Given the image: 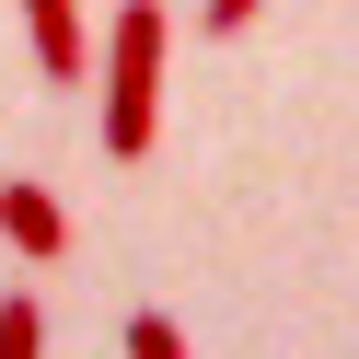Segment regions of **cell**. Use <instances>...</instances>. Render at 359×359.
I'll use <instances>...</instances> for the list:
<instances>
[{
	"mask_svg": "<svg viewBox=\"0 0 359 359\" xmlns=\"http://www.w3.org/2000/svg\"><path fill=\"white\" fill-rule=\"evenodd\" d=\"M163 0H116V24H104V163H140L163 140Z\"/></svg>",
	"mask_w": 359,
	"mask_h": 359,
	"instance_id": "6da1fadb",
	"label": "cell"
},
{
	"mask_svg": "<svg viewBox=\"0 0 359 359\" xmlns=\"http://www.w3.org/2000/svg\"><path fill=\"white\" fill-rule=\"evenodd\" d=\"M24 35H35V70L47 81H81L93 47H81V0H24Z\"/></svg>",
	"mask_w": 359,
	"mask_h": 359,
	"instance_id": "7a4b0ae2",
	"label": "cell"
},
{
	"mask_svg": "<svg viewBox=\"0 0 359 359\" xmlns=\"http://www.w3.org/2000/svg\"><path fill=\"white\" fill-rule=\"evenodd\" d=\"M0 232L24 243V255H58V243H70V220H58V197L35 186V174H12V186H0Z\"/></svg>",
	"mask_w": 359,
	"mask_h": 359,
	"instance_id": "3957f363",
	"label": "cell"
},
{
	"mask_svg": "<svg viewBox=\"0 0 359 359\" xmlns=\"http://www.w3.org/2000/svg\"><path fill=\"white\" fill-rule=\"evenodd\" d=\"M0 359H47V302H0Z\"/></svg>",
	"mask_w": 359,
	"mask_h": 359,
	"instance_id": "277c9868",
	"label": "cell"
},
{
	"mask_svg": "<svg viewBox=\"0 0 359 359\" xmlns=\"http://www.w3.org/2000/svg\"><path fill=\"white\" fill-rule=\"evenodd\" d=\"M128 359H186V325H174L163 302H140L128 313Z\"/></svg>",
	"mask_w": 359,
	"mask_h": 359,
	"instance_id": "5b68a950",
	"label": "cell"
},
{
	"mask_svg": "<svg viewBox=\"0 0 359 359\" xmlns=\"http://www.w3.org/2000/svg\"><path fill=\"white\" fill-rule=\"evenodd\" d=\"M255 12H266V0H209V12H197V35H243Z\"/></svg>",
	"mask_w": 359,
	"mask_h": 359,
	"instance_id": "8992f818",
	"label": "cell"
}]
</instances>
